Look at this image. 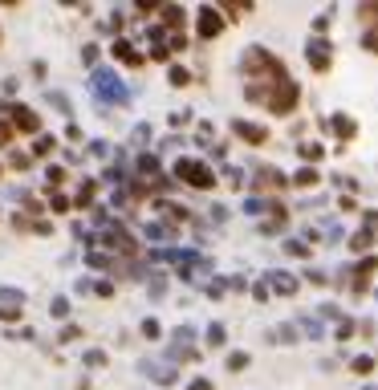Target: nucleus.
<instances>
[{"instance_id": "1", "label": "nucleus", "mask_w": 378, "mask_h": 390, "mask_svg": "<svg viewBox=\"0 0 378 390\" xmlns=\"http://www.w3.org/2000/svg\"><path fill=\"white\" fill-rule=\"evenodd\" d=\"M94 90H98V94H106L110 102H122V98H126V90H122V86L114 81V73H106V69H102V73L94 77Z\"/></svg>"}, {"instance_id": "2", "label": "nucleus", "mask_w": 378, "mask_h": 390, "mask_svg": "<svg viewBox=\"0 0 378 390\" xmlns=\"http://www.w3.org/2000/svg\"><path fill=\"white\" fill-rule=\"evenodd\" d=\"M179 175H183L187 183H200V187H208V183H212V175L200 167V163H179Z\"/></svg>"}, {"instance_id": "3", "label": "nucleus", "mask_w": 378, "mask_h": 390, "mask_svg": "<svg viewBox=\"0 0 378 390\" xmlns=\"http://www.w3.org/2000/svg\"><path fill=\"white\" fill-rule=\"evenodd\" d=\"M309 61H313L317 69H329V45H325V41H309Z\"/></svg>"}, {"instance_id": "4", "label": "nucleus", "mask_w": 378, "mask_h": 390, "mask_svg": "<svg viewBox=\"0 0 378 390\" xmlns=\"http://www.w3.org/2000/svg\"><path fill=\"white\" fill-rule=\"evenodd\" d=\"M200 25H204V33H208V37H216V33H220V16L212 12V8H204V12H200Z\"/></svg>"}, {"instance_id": "5", "label": "nucleus", "mask_w": 378, "mask_h": 390, "mask_svg": "<svg viewBox=\"0 0 378 390\" xmlns=\"http://www.w3.org/2000/svg\"><path fill=\"white\" fill-rule=\"evenodd\" d=\"M236 130H240L248 142H261V138H265V130H261V126H248V122H236Z\"/></svg>"}, {"instance_id": "6", "label": "nucleus", "mask_w": 378, "mask_h": 390, "mask_svg": "<svg viewBox=\"0 0 378 390\" xmlns=\"http://www.w3.org/2000/svg\"><path fill=\"white\" fill-rule=\"evenodd\" d=\"M333 130H337L342 138H350V134H354V122H350L346 114H337V118H333Z\"/></svg>"}, {"instance_id": "7", "label": "nucleus", "mask_w": 378, "mask_h": 390, "mask_svg": "<svg viewBox=\"0 0 378 390\" xmlns=\"http://www.w3.org/2000/svg\"><path fill=\"white\" fill-rule=\"evenodd\" d=\"M272 284H276L281 293H293V289H297V280H293V277H285V273H272Z\"/></svg>"}, {"instance_id": "8", "label": "nucleus", "mask_w": 378, "mask_h": 390, "mask_svg": "<svg viewBox=\"0 0 378 390\" xmlns=\"http://www.w3.org/2000/svg\"><path fill=\"white\" fill-rule=\"evenodd\" d=\"M16 122H21L25 130H33V126H37V118H33V114H29V110H16Z\"/></svg>"}, {"instance_id": "9", "label": "nucleus", "mask_w": 378, "mask_h": 390, "mask_svg": "<svg viewBox=\"0 0 378 390\" xmlns=\"http://www.w3.org/2000/svg\"><path fill=\"white\" fill-rule=\"evenodd\" d=\"M191 390H212V386L208 382H191Z\"/></svg>"}]
</instances>
